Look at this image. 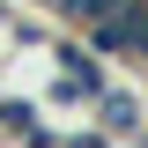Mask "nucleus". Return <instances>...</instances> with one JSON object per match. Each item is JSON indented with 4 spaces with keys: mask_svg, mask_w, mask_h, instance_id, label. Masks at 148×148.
<instances>
[{
    "mask_svg": "<svg viewBox=\"0 0 148 148\" xmlns=\"http://www.w3.org/2000/svg\"><path fill=\"white\" fill-rule=\"evenodd\" d=\"M96 126H104V133H119V141H133V133H141L148 126V119H141V96H133V89H119V82H104V96H96Z\"/></svg>",
    "mask_w": 148,
    "mask_h": 148,
    "instance_id": "f257e3e1",
    "label": "nucleus"
}]
</instances>
